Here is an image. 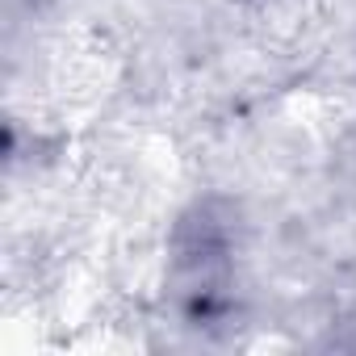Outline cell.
<instances>
[{"label":"cell","instance_id":"6da1fadb","mask_svg":"<svg viewBox=\"0 0 356 356\" xmlns=\"http://www.w3.org/2000/svg\"><path fill=\"white\" fill-rule=\"evenodd\" d=\"M231 285H235L231 227L214 214V206H197L176 231L172 293L185 306V314L202 327L222 306H231Z\"/></svg>","mask_w":356,"mask_h":356}]
</instances>
